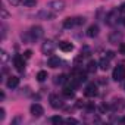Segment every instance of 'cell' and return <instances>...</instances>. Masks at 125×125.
<instances>
[{
	"label": "cell",
	"mask_w": 125,
	"mask_h": 125,
	"mask_svg": "<svg viewBox=\"0 0 125 125\" xmlns=\"http://www.w3.org/2000/svg\"><path fill=\"white\" fill-rule=\"evenodd\" d=\"M63 96L68 97V99H72V97L75 96L74 88H72V87H65V88H63Z\"/></svg>",
	"instance_id": "cell-19"
},
{
	"label": "cell",
	"mask_w": 125,
	"mask_h": 125,
	"mask_svg": "<svg viewBox=\"0 0 125 125\" xmlns=\"http://www.w3.org/2000/svg\"><path fill=\"white\" fill-rule=\"evenodd\" d=\"M124 90H125V85H124Z\"/></svg>",
	"instance_id": "cell-38"
},
{
	"label": "cell",
	"mask_w": 125,
	"mask_h": 125,
	"mask_svg": "<svg viewBox=\"0 0 125 125\" xmlns=\"http://www.w3.org/2000/svg\"><path fill=\"white\" fill-rule=\"evenodd\" d=\"M119 12H121V13H125V3H122V5H121V8H119Z\"/></svg>",
	"instance_id": "cell-33"
},
{
	"label": "cell",
	"mask_w": 125,
	"mask_h": 125,
	"mask_svg": "<svg viewBox=\"0 0 125 125\" xmlns=\"http://www.w3.org/2000/svg\"><path fill=\"white\" fill-rule=\"evenodd\" d=\"M59 49L62 52H72L74 50V44L69 43V41H60L59 43Z\"/></svg>",
	"instance_id": "cell-11"
},
{
	"label": "cell",
	"mask_w": 125,
	"mask_h": 125,
	"mask_svg": "<svg viewBox=\"0 0 125 125\" xmlns=\"http://www.w3.org/2000/svg\"><path fill=\"white\" fill-rule=\"evenodd\" d=\"M54 49H56V44H54L52 40H47V41H44V43L41 44V52H43L44 54H52V53L54 52Z\"/></svg>",
	"instance_id": "cell-4"
},
{
	"label": "cell",
	"mask_w": 125,
	"mask_h": 125,
	"mask_svg": "<svg viewBox=\"0 0 125 125\" xmlns=\"http://www.w3.org/2000/svg\"><path fill=\"white\" fill-rule=\"evenodd\" d=\"M38 16H40V18H43V19H46V21H49V19H53V18L56 16V13L46 8L44 10H40V12H38Z\"/></svg>",
	"instance_id": "cell-8"
},
{
	"label": "cell",
	"mask_w": 125,
	"mask_h": 125,
	"mask_svg": "<svg viewBox=\"0 0 125 125\" xmlns=\"http://www.w3.org/2000/svg\"><path fill=\"white\" fill-rule=\"evenodd\" d=\"M122 24H124V25H125V18H122Z\"/></svg>",
	"instance_id": "cell-37"
},
{
	"label": "cell",
	"mask_w": 125,
	"mask_h": 125,
	"mask_svg": "<svg viewBox=\"0 0 125 125\" xmlns=\"http://www.w3.org/2000/svg\"><path fill=\"white\" fill-rule=\"evenodd\" d=\"M22 5L25 8H32L37 5V0H22Z\"/></svg>",
	"instance_id": "cell-20"
},
{
	"label": "cell",
	"mask_w": 125,
	"mask_h": 125,
	"mask_svg": "<svg viewBox=\"0 0 125 125\" xmlns=\"http://www.w3.org/2000/svg\"><path fill=\"white\" fill-rule=\"evenodd\" d=\"M24 56H25V59H30V57L32 56V52H31V50H25V53H24Z\"/></svg>",
	"instance_id": "cell-29"
},
{
	"label": "cell",
	"mask_w": 125,
	"mask_h": 125,
	"mask_svg": "<svg viewBox=\"0 0 125 125\" xmlns=\"http://www.w3.org/2000/svg\"><path fill=\"white\" fill-rule=\"evenodd\" d=\"M30 112H31V115H32V116H35V118H40V116L44 113V109H43V106H41V104H38V103H34V104H31V107H30Z\"/></svg>",
	"instance_id": "cell-5"
},
{
	"label": "cell",
	"mask_w": 125,
	"mask_h": 125,
	"mask_svg": "<svg viewBox=\"0 0 125 125\" xmlns=\"http://www.w3.org/2000/svg\"><path fill=\"white\" fill-rule=\"evenodd\" d=\"M81 54H83V56H88V54H90V49H88L87 46H84V47L81 49Z\"/></svg>",
	"instance_id": "cell-24"
},
{
	"label": "cell",
	"mask_w": 125,
	"mask_h": 125,
	"mask_svg": "<svg viewBox=\"0 0 125 125\" xmlns=\"http://www.w3.org/2000/svg\"><path fill=\"white\" fill-rule=\"evenodd\" d=\"M50 104L53 109H60L62 106H63V102H62V99L56 94H52L50 96Z\"/></svg>",
	"instance_id": "cell-7"
},
{
	"label": "cell",
	"mask_w": 125,
	"mask_h": 125,
	"mask_svg": "<svg viewBox=\"0 0 125 125\" xmlns=\"http://www.w3.org/2000/svg\"><path fill=\"white\" fill-rule=\"evenodd\" d=\"M18 84H19V78L18 77H9V80L6 81V85L9 88H15V87H18Z\"/></svg>",
	"instance_id": "cell-13"
},
{
	"label": "cell",
	"mask_w": 125,
	"mask_h": 125,
	"mask_svg": "<svg viewBox=\"0 0 125 125\" xmlns=\"http://www.w3.org/2000/svg\"><path fill=\"white\" fill-rule=\"evenodd\" d=\"M97 66H99V63H97L96 60H90V62H88V65H87V72L94 74V72L97 71Z\"/></svg>",
	"instance_id": "cell-15"
},
{
	"label": "cell",
	"mask_w": 125,
	"mask_h": 125,
	"mask_svg": "<svg viewBox=\"0 0 125 125\" xmlns=\"http://www.w3.org/2000/svg\"><path fill=\"white\" fill-rule=\"evenodd\" d=\"M121 122H122V124H125V118H122V119H121Z\"/></svg>",
	"instance_id": "cell-36"
},
{
	"label": "cell",
	"mask_w": 125,
	"mask_h": 125,
	"mask_svg": "<svg viewBox=\"0 0 125 125\" xmlns=\"http://www.w3.org/2000/svg\"><path fill=\"white\" fill-rule=\"evenodd\" d=\"M106 54H107V59H112V57L115 56V53H113V52H110V50H109V52H107Z\"/></svg>",
	"instance_id": "cell-32"
},
{
	"label": "cell",
	"mask_w": 125,
	"mask_h": 125,
	"mask_svg": "<svg viewBox=\"0 0 125 125\" xmlns=\"http://www.w3.org/2000/svg\"><path fill=\"white\" fill-rule=\"evenodd\" d=\"M37 80H38L40 83H43L44 80H47V72H46V71H40V72L37 74Z\"/></svg>",
	"instance_id": "cell-21"
},
{
	"label": "cell",
	"mask_w": 125,
	"mask_h": 125,
	"mask_svg": "<svg viewBox=\"0 0 125 125\" xmlns=\"http://www.w3.org/2000/svg\"><path fill=\"white\" fill-rule=\"evenodd\" d=\"M9 2V5H12V6H18L19 3H22V0H8Z\"/></svg>",
	"instance_id": "cell-26"
},
{
	"label": "cell",
	"mask_w": 125,
	"mask_h": 125,
	"mask_svg": "<svg viewBox=\"0 0 125 125\" xmlns=\"http://www.w3.org/2000/svg\"><path fill=\"white\" fill-rule=\"evenodd\" d=\"M65 122H66V124H74V125H77V124H78V121H77V119H74V118H68Z\"/></svg>",
	"instance_id": "cell-27"
},
{
	"label": "cell",
	"mask_w": 125,
	"mask_h": 125,
	"mask_svg": "<svg viewBox=\"0 0 125 125\" xmlns=\"http://www.w3.org/2000/svg\"><path fill=\"white\" fill-rule=\"evenodd\" d=\"M116 19H118V16H116V10H112V12L107 15L106 22H107L109 25H113V24H116Z\"/></svg>",
	"instance_id": "cell-16"
},
{
	"label": "cell",
	"mask_w": 125,
	"mask_h": 125,
	"mask_svg": "<svg viewBox=\"0 0 125 125\" xmlns=\"http://www.w3.org/2000/svg\"><path fill=\"white\" fill-rule=\"evenodd\" d=\"M5 116H6V113H5V109L2 107V109H0V119L3 121V119H5Z\"/></svg>",
	"instance_id": "cell-31"
},
{
	"label": "cell",
	"mask_w": 125,
	"mask_h": 125,
	"mask_svg": "<svg viewBox=\"0 0 125 125\" xmlns=\"http://www.w3.org/2000/svg\"><path fill=\"white\" fill-rule=\"evenodd\" d=\"M119 52H121V54H125V43L119 44Z\"/></svg>",
	"instance_id": "cell-28"
},
{
	"label": "cell",
	"mask_w": 125,
	"mask_h": 125,
	"mask_svg": "<svg viewBox=\"0 0 125 125\" xmlns=\"http://www.w3.org/2000/svg\"><path fill=\"white\" fill-rule=\"evenodd\" d=\"M99 68H100L102 71H107V69H109V59H106V57L100 59V62H99Z\"/></svg>",
	"instance_id": "cell-17"
},
{
	"label": "cell",
	"mask_w": 125,
	"mask_h": 125,
	"mask_svg": "<svg viewBox=\"0 0 125 125\" xmlns=\"http://www.w3.org/2000/svg\"><path fill=\"white\" fill-rule=\"evenodd\" d=\"M52 122L53 124H60V122H63V119H62L60 116H53L52 118Z\"/></svg>",
	"instance_id": "cell-25"
},
{
	"label": "cell",
	"mask_w": 125,
	"mask_h": 125,
	"mask_svg": "<svg viewBox=\"0 0 125 125\" xmlns=\"http://www.w3.org/2000/svg\"><path fill=\"white\" fill-rule=\"evenodd\" d=\"M46 8L50 9V10L54 12V13H59V12H62V10H65L66 2H65V0H50Z\"/></svg>",
	"instance_id": "cell-1"
},
{
	"label": "cell",
	"mask_w": 125,
	"mask_h": 125,
	"mask_svg": "<svg viewBox=\"0 0 125 125\" xmlns=\"http://www.w3.org/2000/svg\"><path fill=\"white\" fill-rule=\"evenodd\" d=\"M122 38V34L121 32H112L109 35V43H113V44H118V41H121Z\"/></svg>",
	"instance_id": "cell-14"
},
{
	"label": "cell",
	"mask_w": 125,
	"mask_h": 125,
	"mask_svg": "<svg viewBox=\"0 0 125 125\" xmlns=\"http://www.w3.org/2000/svg\"><path fill=\"white\" fill-rule=\"evenodd\" d=\"M87 35H88L90 38L97 37V35H99V27H97V25H90L88 30H87Z\"/></svg>",
	"instance_id": "cell-12"
},
{
	"label": "cell",
	"mask_w": 125,
	"mask_h": 125,
	"mask_svg": "<svg viewBox=\"0 0 125 125\" xmlns=\"http://www.w3.org/2000/svg\"><path fill=\"white\" fill-rule=\"evenodd\" d=\"M0 56H2V60H6V59H8V53H6L5 50L0 52Z\"/></svg>",
	"instance_id": "cell-30"
},
{
	"label": "cell",
	"mask_w": 125,
	"mask_h": 125,
	"mask_svg": "<svg viewBox=\"0 0 125 125\" xmlns=\"http://www.w3.org/2000/svg\"><path fill=\"white\" fill-rule=\"evenodd\" d=\"M28 34H30V38H31V40H38V38H41V37H43L44 31H43V28H41V27L35 25V27H32V28L28 31Z\"/></svg>",
	"instance_id": "cell-3"
},
{
	"label": "cell",
	"mask_w": 125,
	"mask_h": 125,
	"mask_svg": "<svg viewBox=\"0 0 125 125\" xmlns=\"http://www.w3.org/2000/svg\"><path fill=\"white\" fill-rule=\"evenodd\" d=\"M2 15H3V18H6V16H8V12H6L5 9H2Z\"/></svg>",
	"instance_id": "cell-35"
},
{
	"label": "cell",
	"mask_w": 125,
	"mask_h": 125,
	"mask_svg": "<svg viewBox=\"0 0 125 125\" xmlns=\"http://www.w3.org/2000/svg\"><path fill=\"white\" fill-rule=\"evenodd\" d=\"M47 65L54 69V68H57V66L60 65V59H59L57 56H50V57L47 59Z\"/></svg>",
	"instance_id": "cell-10"
},
{
	"label": "cell",
	"mask_w": 125,
	"mask_h": 125,
	"mask_svg": "<svg viewBox=\"0 0 125 125\" xmlns=\"http://www.w3.org/2000/svg\"><path fill=\"white\" fill-rule=\"evenodd\" d=\"M75 22H77V25H84L85 24V18L84 16H77L75 18Z\"/></svg>",
	"instance_id": "cell-22"
},
{
	"label": "cell",
	"mask_w": 125,
	"mask_h": 125,
	"mask_svg": "<svg viewBox=\"0 0 125 125\" xmlns=\"http://www.w3.org/2000/svg\"><path fill=\"white\" fill-rule=\"evenodd\" d=\"M13 63H15V68L19 72H24V69H25V62H24V57L21 54H16L13 57Z\"/></svg>",
	"instance_id": "cell-6"
},
{
	"label": "cell",
	"mask_w": 125,
	"mask_h": 125,
	"mask_svg": "<svg viewBox=\"0 0 125 125\" xmlns=\"http://www.w3.org/2000/svg\"><path fill=\"white\" fill-rule=\"evenodd\" d=\"M84 94H85V97H94V96H97V87L94 84H88L85 87V90H84Z\"/></svg>",
	"instance_id": "cell-9"
},
{
	"label": "cell",
	"mask_w": 125,
	"mask_h": 125,
	"mask_svg": "<svg viewBox=\"0 0 125 125\" xmlns=\"http://www.w3.org/2000/svg\"><path fill=\"white\" fill-rule=\"evenodd\" d=\"M107 109H109V107H107L106 104H102V106H100V110H102V112H106Z\"/></svg>",
	"instance_id": "cell-34"
},
{
	"label": "cell",
	"mask_w": 125,
	"mask_h": 125,
	"mask_svg": "<svg viewBox=\"0 0 125 125\" xmlns=\"http://www.w3.org/2000/svg\"><path fill=\"white\" fill-rule=\"evenodd\" d=\"M57 80H56V83L57 84H63V83H66V77L65 75H59V77H56Z\"/></svg>",
	"instance_id": "cell-23"
},
{
	"label": "cell",
	"mask_w": 125,
	"mask_h": 125,
	"mask_svg": "<svg viewBox=\"0 0 125 125\" xmlns=\"http://www.w3.org/2000/svg\"><path fill=\"white\" fill-rule=\"evenodd\" d=\"M112 78H113L115 81H122V80L125 78V66H122V65H118V66L113 69Z\"/></svg>",
	"instance_id": "cell-2"
},
{
	"label": "cell",
	"mask_w": 125,
	"mask_h": 125,
	"mask_svg": "<svg viewBox=\"0 0 125 125\" xmlns=\"http://www.w3.org/2000/svg\"><path fill=\"white\" fill-rule=\"evenodd\" d=\"M75 25H77L75 18H66V19L63 21V27H65V28H72V27H75Z\"/></svg>",
	"instance_id": "cell-18"
}]
</instances>
